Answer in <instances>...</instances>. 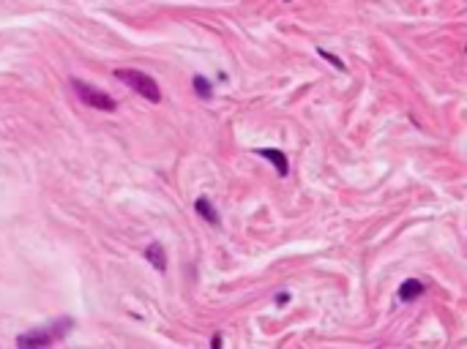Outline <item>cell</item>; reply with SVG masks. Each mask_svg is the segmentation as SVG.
I'll use <instances>...</instances> for the list:
<instances>
[{
    "mask_svg": "<svg viewBox=\"0 0 467 349\" xmlns=\"http://www.w3.org/2000/svg\"><path fill=\"white\" fill-rule=\"evenodd\" d=\"M58 330H52V325H50V330H38V333H25V336H19L17 338V346L19 349H38V346H50L52 341H58V338H63L66 333L74 328V322L68 319H60L58 325H55Z\"/></svg>",
    "mask_w": 467,
    "mask_h": 349,
    "instance_id": "7a4b0ae2",
    "label": "cell"
},
{
    "mask_svg": "<svg viewBox=\"0 0 467 349\" xmlns=\"http://www.w3.org/2000/svg\"><path fill=\"white\" fill-rule=\"evenodd\" d=\"M421 295H424V281H418V279H407L399 287V300H402V303H413V300L421 297Z\"/></svg>",
    "mask_w": 467,
    "mask_h": 349,
    "instance_id": "5b68a950",
    "label": "cell"
},
{
    "mask_svg": "<svg viewBox=\"0 0 467 349\" xmlns=\"http://www.w3.org/2000/svg\"><path fill=\"white\" fill-rule=\"evenodd\" d=\"M192 82H194V90H197V96H200V98H213V87H211V82L202 74H194Z\"/></svg>",
    "mask_w": 467,
    "mask_h": 349,
    "instance_id": "ba28073f",
    "label": "cell"
},
{
    "mask_svg": "<svg viewBox=\"0 0 467 349\" xmlns=\"http://www.w3.org/2000/svg\"><path fill=\"white\" fill-rule=\"evenodd\" d=\"M211 346H221V336H213L211 338Z\"/></svg>",
    "mask_w": 467,
    "mask_h": 349,
    "instance_id": "8fae6325",
    "label": "cell"
},
{
    "mask_svg": "<svg viewBox=\"0 0 467 349\" xmlns=\"http://www.w3.org/2000/svg\"><path fill=\"white\" fill-rule=\"evenodd\" d=\"M145 259L156 267V270H161V273L167 270V254H164L161 243H150L148 248H145Z\"/></svg>",
    "mask_w": 467,
    "mask_h": 349,
    "instance_id": "8992f818",
    "label": "cell"
},
{
    "mask_svg": "<svg viewBox=\"0 0 467 349\" xmlns=\"http://www.w3.org/2000/svg\"><path fill=\"white\" fill-rule=\"evenodd\" d=\"M194 210H197V216L205 218L208 224H213V227L219 224V213H216V208H213V202L208 200V196H200V200L194 202Z\"/></svg>",
    "mask_w": 467,
    "mask_h": 349,
    "instance_id": "52a82bcc",
    "label": "cell"
},
{
    "mask_svg": "<svg viewBox=\"0 0 467 349\" xmlns=\"http://www.w3.org/2000/svg\"><path fill=\"white\" fill-rule=\"evenodd\" d=\"M284 303H290V292H279L276 295V306H284Z\"/></svg>",
    "mask_w": 467,
    "mask_h": 349,
    "instance_id": "30bf717a",
    "label": "cell"
},
{
    "mask_svg": "<svg viewBox=\"0 0 467 349\" xmlns=\"http://www.w3.org/2000/svg\"><path fill=\"white\" fill-rule=\"evenodd\" d=\"M254 153L263 156L265 161H271V164L276 166V172H279V178H287L290 164H287V156H284L282 150H276V147H260V150H254Z\"/></svg>",
    "mask_w": 467,
    "mask_h": 349,
    "instance_id": "277c9868",
    "label": "cell"
},
{
    "mask_svg": "<svg viewBox=\"0 0 467 349\" xmlns=\"http://www.w3.org/2000/svg\"><path fill=\"white\" fill-rule=\"evenodd\" d=\"M112 74H115V79H121L123 85H129L134 93H139L142 98H148L150 104H159V101H161L159 82H156L150 74H145V71H137V68H115Z\"/></svg>",
    "mask_w": 467,
    "mask_h": 349,
    "instance_id": "6da1fadb",
    "label": "cell"
},
{
    "mask_svg": "<svg viewBox=\"0 0 467 349\" xmlns=\"http://www.w3.org/2000/svg\"><path fill=\"white\" fill-rule=\"evenodd\" d=\"M71 87H74L77 96H80L88 107H93V109H101V112H115V109H118V104H115L112 96H107V93L96 90L93 85L82 82V79H74V82H71Z\"/></svg>",
    "mask_w": 467,
    "mask_h": 349,
    "instance_id": "3957f363",
    "label": "cell"
},
{
    "mask_svg": "<svg viewBox=\"0 0 467 349\" xmlns=\"http://www.w3.org/2000/svg\"><path fill=\"white\" fill-rule=\"evenodd\" d=\"M317 55H320V58H325V60L331 63V66H336L339 71H347V66L342 63V58H336L334 52H328V49H317Z\"/></svg>",
    "mask_w": 467,
    "mask_h": 349,
    "instance_id": "9c48e42d",
    "label": "cell"
}]
</instances>
